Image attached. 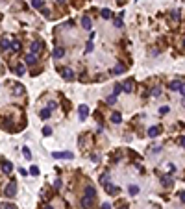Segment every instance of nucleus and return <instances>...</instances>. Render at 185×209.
<instances>
[{"label":"nucleus","mask_w":185,"mask_h":209,"mask_svg":"<svg viewBox=\"0 0 185 209\" xmlns=\"http://www.w3.org/2000/svg\"><path fill=\"white\" fill-rule=\"evenodd\" d=\"M4 194H6L7 198H13V196L17 194V183H15V181H11V183L4 189Z\"/></svg>","instance_id":"1"},{"label":"nucleus","mask_w":185,"mask_h":209,"mask_svg":"<svg viewBox=\"0 0 185 209\" xmlns=\"http://www.w3.org/2000/svg\"><path fill=\"white\" fill-rule=\"evenodd\" d=\"M52 156L56 157V159H72L74 154L72 152H54Z\"/></svg>","instance_id":"2"},{"label":"nucleus","mask_w":185,"mask_h":209,"mask_svg":"<svg viewBox=\"0 0 185 209\" xmlns=\"http://www.w3.org/2000/svg\"><path fill=\"white\" fill-rule=\"evenodd\" d=\"M61 76H63V80H67V81H72L74 80V72L70 69H61Z\"/></svg>","instance_id":"3"},{"label":"nucleus","mask_w":185,"mask_h":209,"mask_svg":"<svg viewBox=\"0 0 185 209\" xmlns=\"http://www.w3.org/2000/svg\"><path fill=\"white\" fill-rule=\"evenodd\" d=\"M11 170H13V163H9V161H4V163L0 165V172H2V174H9Z\"/></svg>","instance_id":"4"},{"label":"nucleus","mask_w":185,"mask_h":209,"mask_svg":"<svg viewBox=\"0 0 185 209\" xmlns=\"http://www.w3.org/2000/svg\"><path fill=\"white\" fill-rule=\"evenodd\" d=\"M93 206H94V198H91V196H85L81 200V207L83 209H93Z\"/></svg>","instance_id":"5"},{"label":"nucleus","mask_w":185,"mask_h":209,"mask_svg":"<svg viewBox=\"0 0 185 209\" xmlns=\"http://www.w3.org/2000/svg\"><path fill=\"white\" fill-rule=\"evenodd\" d=\"M78 113H80V120H85V119H87V115H89V108L85 104H81L80 108H78Z\"/></svg>","instance_id":"6"},{"label":"nucleus","mask_w":185,"mask_h":209,"mask_svg":"<svg viewBox=\"0 0 185 209\" xmlns=\"http://www.w3.org/2000/svg\"><path fill=\"white\" fill-rule=\"evenodd\" d=\"M104 189L108 191V194H111V196H113V194H119V192H120V189L115 187V185H111V183H106Z\"/></svg>","instance_id":"7"},{"label":"nucleus","mask_w":185,"mask_h":209,"mask_svg":"<svg viewBox=\"0 0 185 209\" xmlns=\"http://www.w3.org/2000/svg\"><path fill=\"white\" fill-rule=\"evenodd\" d=\"M52 56H54V59H59V57L65 56V50H63L61 46H56V48H54V52H52Z\"/></svg>","instance_id":"8"},{"label":"nucleus","mask_w":185,"mask_h":209,"mask_svg":"<svg viewBox=\"0 0 185 209\" xmlns=\"http://www.w3.org/2000/svg\"><path fill=\"white\" fill-rule=\"evenodd\" d=\"M122 89H124V93H132V91H133V81L132 80H126L122 83Z\"/></svg>","instance_id":"9"},{"label":"nucleus","mask_w":185,"mask_h":209,"mask_svg":"<svg viewBox=\"0 0 185 209\" xmlns=\"http://www.w3.org/2000/svg\"><path fill=\"white\" fill-rule=\"evenodd\" d=\"M41 48H43V45L39 41H33L31 43V54H39L41 52Z\"/></svg>","instance_id":"10"},{"label":"nucleus","mask_w":185,"mask_h":209,"mask_svg":"<svg viewBox=\"0 0 185 209\" xmlns=\"http://www.w3.org/2000/svg\"><path fill=\"white\" fill-rule=\"evenodd\" d=\"M81 26H83V30H91V26H93L91 19L89 17H81Z\"/></svg>","instance_id":"11"},{"label":"nucleus","mask_w":185,"mask_h":209,"mask_svg":"<svg viewBox=\"0 0 185 209\" xmlns=\"http://www.w3.org/2000/svg\"><path fill=\"white\" fill-rule=\"evenodd\" d=\"M159 126H152V128H148V137H157L159 135Z\"/></svg>","instance_id":"12"},{"label":"nucleus","mask_w":185,"mask_h":209,"mask_svg":"<svg viewBox=\"0 0 185 209\" xmlns=\"http://www.w3.org/2000/svg\"><path fill=\"white\" fill-rule=\"evenodd\" d=\"M161 183H163V187L170 189V187H172V183H174V181H172L170 178H168V176H163V178H161Z\"/></svg>","instance_id":"13"},{"label":"nucleus","mask_w":185,"mask_h":209,"mask_svg":"<svg viewBox=\"0 0 185 209\" xmlns=\"http://www.w3.org/2000/svg\"><path fill=\"white\" fill-rule=\"evenodd\" d=\"M111 122H113V124H120V122H122V115H120V113H113V115H111Z\"/></svg>","instance_id":"14"},{"label":"nucleus","mask_w":185,"mask_h":209,"mask_svg":"<svg viewBox=\"0 0 185 209\" xmlns=\"http://www.w3.org/2000/svg\"><path fill=\"white\" fill-rule=\"evenodd\" d=\"M180 87H182V81H178V80L170 81V85H168V89H170V91H180Z\"/></svg>","instance_id":"15"},{"label":"nucleus","mask_w":185,"mask_h":209,"mask_svg":"<svg viewBox=\"0 0 185 209\" xmlns=\"http://www.w3.org/2000/svg\"><path fill=\"white\" fill-rule=\"evenodd\" d=\"M26 63H28V65H35V63H37V57H35V54H28V56H26Z\"/></svg>","instance_id":"16"},{"label":"nucleus","mask_w":185,"mask_h":209,"mask_svg":"<svg viewBox=\"0 0 185 209\" xmlns=\"http://www.w3.org/2000/svg\"><path fill=\"white\" fill-rule=\"evenodd\" d=\"M31 6L37 7V9H43V7H45V2H43V0H31Z\"/></svg>","instance_id":"17"},{"label":"nucleus","mask_w":185,"mask_h":209,"mask_svg":"<svg viewBox=\"0 0 185 209\" xmlns=\"http://www.w3.org/2000/svg\"><path fill=\"white\" fill-rule=\"evenodd\" d=\"M0 48H2V50H7V48H11V43L7 41V39H2V41H0Z\"/></svg>","instance_id":"18"},{"label":"nucleus","mask_w":185,"mask_h":209,"mask_svg":"<svg viewBox=\"0 0 185 209\" xmlns=\"http://www.w3.org/2000/svg\"><path fill=\"white\" fill-rule=\"evenodd\" d=\"M85 196H91V198H94V196H96L94 187H87V189H85Z\"/></svg>","instance_id":"19"},{"label":"nucleus","mask_w":185,"mask_h":209,"mask_svg":"<svg viewBox=\"0 0 185 209\" xmlns=\"http://www.w3.org/2000/svg\"><path fill=\"white\" fill-rule=\"evenodd\" d=\"M24 72H26L24 65H22V63H19V65H17V76H24Z\"/></svg>","instance_id":"20"},{"label":"nucleus","mask_w":185,"mask_h":209,"mask_svg":"<svg viewBox=\"0 0 185 209\" xmlns=\"http://www.w3.org/2000/svg\"><path fill=\"white\" fill-rule=\"evenodd\" d=\"M128 192H130L132 196H135L137 192H139V187H137V185H130V187H128Z\"/></svg>","instance_id":"21"},{"label":"nucleus","mask_w":185,"mask_h":209,"mask_svg":"<svg viewBox=\"0 0 185 209\" xmlns=\"http://www.w3.org/2000/svg\"><path fill=\"white\" fill-rule=\"evenodd\" d=\"M124 70H126V67L122 65V63H119V65L113 69V72H115V74H120V72H124Z\"/></svg>","instance_id":"22"},{"label":"nucleus","mask_w":185,"mask_h":209,"mask_svg":"<svg viewBox=\"0 0 185 209\" xmlns=\"http://www.w3.org/2000/svg\"><path fill=\"white\" fill-rule=\"evenodd\" d=\"M11 50H13V52H19V50H21V43L13 41V43H11Z\"/></svg>","instance_id":"23"},{"label":"nucleus","mask_w":185,"mask_h":209,"mask_svg":"<svg viewBox=\"0 0 185 209\" xmlns=\"http://www.w3.org/2000/svg\"><path fill=\"white\" fill-rule=\"evenodd\" d=\"M39 115H41V119H48V117H50V109H41Z\"/></svg>","instance_id":"24"},{"label":"nucleus","mask_w":185,"mask_h":209,"mask_svg":"<svg viewBox=\"0 0 185 209\" xmlns=\"http://www.w3.org/2000/svg\"><path fill=\"white\" fill-rule=\"evenodd\" d=\"M100 183H102V185L109 183V176H108V174H102V176H100Z\"/></svg>","instance_id":"25"},{"label":"nucleus","mask_w":185,"mask_h":209,"mask_svg":"<svg viewBox=\"0 0 185 209\" xmlns=\"http://www.w3.org/2000/svg\"><path fill=\"white\" fill-rule=\"evenodd\" d=\"M102 19H111V11L109 9H102Z\"/></svg>","instance_id":"26"},{"label":"nucleus","mask_w":185,"mask_h":209,"mask_svg":"<svg viewBox=\"0 0 185 209\" xmlns=\"http://www.w3.org/2000/svg\"><path fill=\"white\" fill-rule=\"evenodd\" d=\"M22 154H24V157H26V159H28V161L31 159V152H30L28 148H22Z\"/></svg>","instance_id":"27"},{"label":"nucleus","mask_w":185,"mask_h":209,"mask_svg":"<svg viewBox=\"0 0 185 209\" xmlns=\"http://www.w3.org/2000/svg\"><path fill=\"white\" fill-rule=\"evenodd\" d=\"M43 133H45L46 137H48V135H52V128H50V126H45V128H43Z\"/></svg>","instance_id":"28"},{"label":"nucleus","mask_w":185,"mask_h":209,"mask_svg":"<svg viewBox=\"0 0 185 209\" xmlns=\"http://www.w3.org/2000/svg\"><path fill=\"white\" fill-rule=\"evenodd\" d=\"M122 91H124V89H122V85H120V83H117V85H115V96H117V94H120Z\"/></svg>","instance_id":"29"},{"label":"nucleus","mask_w":185,"mask_h":209,"mask_svg":"<svg viewBox=\"0 0 185 209\" xmlns=\"http://www.w3.org/2000/svg\"><path fill=\"white\" fill-rule=\"evenodd\" d=\"M113 22H115V26H117V28H122V17L115 19V21H113Z\"/></svg>","instance_id":"30"},{"label":"nucleus","mask_w":185,"mask_h":209,"mask_svg":"<svg viewBox=\"0 0 185 209\" xmlns=\"http://www.w3.org/2000/svg\"><path fill=\"white\" fill-rule=\"evenodd\" d=\"M115 102H117V96H115V94H113V96H108V104H109V106H113Z\"/></svg>","instance_id":"31"},{"label":"nucleus","mask_w":185,"mask_h":209,"mask_svg":"<svg viewBox=\"0 0 185 209\" xmlns=\"http://www.w3.org/2000/svg\"><path fill=\"white\" fill-rule=\"evenodd\" d=\"M30 174H31V176H37V174H39V168H37V167H30Z\"/></svg>","instance_id":"32"},{"label":"nucleus","mask_w":185,"mask_h":209,"mask_svg":"<svg viewBox=\"0 0 185 209\" xmlns=\"http://www.w3.org/2000/svg\"><path fill=\"white\" fill-rule=\"evenodd\" d=\"M159 113H161V115L168 113V106H161V108H159Z\"/></svg>","instance_id":"33"},{"label":"nucleus","mask_w":185,"mask_h":209,"mask_svg":"<svg viewBox=\"0 0 185 209\" xmlns=\"http://www.w3.org/2000/svg\"><path fill=\"white\" fill-rule=\"evenodd\" d=\"M2 209H17V207H15L13 204H4V206H2Z\"/></svg>","instance_id":"34"},{"label":"nucleus","mask_w":185,"mask_h":209,"mask_svg":"<svg viewBox=\"0 0 185 209\" xmlns=\"http://www.w3.org/2000/svg\"><path fill=\"white\" fill-rule=\"evenodd\" d=\"M43 15H45V17H50V9H48V7H43Z\"/></svg>","instance_id":"35"},{"label":"nucleus","mask_w":185,"mask_h":209,"mask_svg":"<svg viewBox=\"0 0 185 209\" xmlns=\"http://www.w3.org/2000/svg\"><path fill=\"white\" fill-rule=\"evenodd\" d=\"M89 52H93V43H89V45L85 46V54H89Z\"/></svg>","instance_id":"36"},{"label":"nucleus","mask_w":185,"mask_h":209,"mask_svg":"<svg viewBox=\"0 0 185 209\" xmlns=\"http://www.w3.org/2000/svg\"><path fill=\"white\" fill-rule=\"evenodd\" d=\"M178 143H180V146H182V148H185V137H180Z\"/></svg>","instance_id":"37"},{"label":"nucleus","mask_w":185,"mask_h":209,"mask_svg":"<svg viewBox=\"0 0 185 209\" xmlns=\"http://www.w3.org/2000/svg\"><path fill=\"white\" fill-rule=\"evenodd\" d=\"M61 187V180H56L54 181V189H59Z\"/></svg>","instance_id":"38"},{"label":"nucleus","mask_w":185,"mask_h":209,"mask_svg":"<svg viewBox=\"0 0 185 209\" xmlns=\"http://www.w3.org/2000/svg\"><path fill=\"white\" fill-rule=\"evenodd\" d=\"M152 94H154V96H159V94H161V91H159V89H157V87H156L154 91H152Z\"/></svg>","instance_id":"39"},{"label":"nucleus","mask_w":185,"mask_h":209,"mask_svg":"<svg viewBox=\"0 0 185 209\" xmlns=\"http://www.w3.org/2000/svg\"><path fill=\"white\" fill-rule=\"evenodd\" d=\"M180 200H182V202L185 204V191H182V192H180Z\"/></svg>","instance_id":"40"},{"label":"nucleus","mask_w":185,"mask_h":209,"mask_svg":"<svg viewBox=\"0 0 185 209\" xmlns=\"http://www.w3.org/2000/svg\"><path fill=\"white\" fill-rule=\"evenodd\" d=\"M56 108V102H48V109H54Z\"/></svg>","instance_id":"41"},{"label":"nucleus","mask_w":185,"mask_h":209,"mask_svg":"<svg viewBox=\"0 0 185 209\" xmlns=\"http://www.w3.org/2000/svg\"><path fill=\"white\" fill-rule=\"evenodd\" d=\"M180 93H182L183 96H185V83H182V87H180Z\"/></svg>","instance_id":"42"},{"label":"nucleus","mask_w":185,"mask_h":209,"mask_svg":"<svg viewBox=\"0 0 185 209\" xmlns=\"http://www.w3.org/2000/svg\"><path fill=\"white\" fill-rule=\"evenodd\" d=\"M102 209H111V206L109 204H102Z\"/></svg>","instance_id":"43"},{"label":"nucleus","mask_w":185,"mask_h":209,"mask_svg":"<svg viewBox=\"0 0 185 209\" xmlns=\"http://www.w3.org/2000/svg\"><path fill=\"white\" fill-rule=\"evenodd\" d=\"M45 209H54V207L52 206H45Z\"/></svg>","instance_id":"44"},{"label":"nucleus","mask_w":185,"mask_h":209,"mask_svg":"<svg viewBox=\"0 0 185 209\" xmlns=\"http://www.w3.org/2000/svg\"><path fill=\"white\" fill-rule=\"evenodd\" d=\"M57 2H59V4H65V0H57Z\"/></svg>","instance_id":"45"},{"label":"nucleus","mask_w":185,"mask_h":209,"mask_svg":"<svg viewBox=\"0 0 185 209\" xmlns=\"http://www.w3.org/2000/svg\"><path fill=\"white\" fill-rule=\"evenodd\" d=\"M120 209H128V207H126V206H122V207H120Z\"/></svg>","instance_id":"46"},{"label":"nucleus","mask_w":185,"mask_h":209,"mask_svg":"<svg viewBox=\"0 0 185 209\" xmlns=\"http://www.w3.org/2000/svg\"><path fill=\"white\" fill-rule=\"evenodd\" d=\"M183 48H185V39H183Z\"/></svg>","instance_id":"47"}]
</instances>
